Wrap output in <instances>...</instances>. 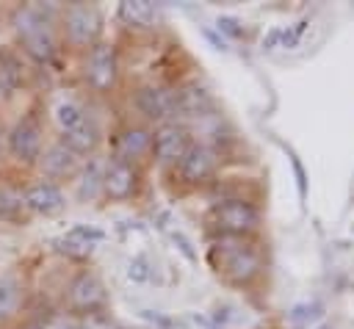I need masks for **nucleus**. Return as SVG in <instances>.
<instances>
[{
	"label": "nucleus",
	"instance_id": "obj_1",
	"mask_svg": "<svg viewBox=\"0 0 354 329\" xmlns=\"http://www.w3.org/2000/svg\"><path fill=\"white\" fill-rule=\"evenodd\" d=\"M207 263L227 279L235 285H249L260 268H263V254L260 249L246 241V238H230L221 235L213 241V246L207 249Z\"/></svg>",
	"mask_w": 354,
	"mask_h": 329
},
{
	"label": "nucleus",
	"instance_id": "obj_2",
	"mask_svg": "<svg viewBox=\"0 0 354 329\" xmlns=\"http://www.w3.org/2000/svg\"><path fill=\"white\" fill-rule=\"evenodd\" d=\"M17 33L28 55H33L36 61H50L55 55V39H53L50 22L39 8L28 6L17 14Z\"/></svg>",
	"mask_w": 354,
	"mask_h": 329
},
{
	"label": "nucleus",
	"instance_id": "obj_3",
	"mask_svg": "<svg viewBox=\"0 0 354 329\" xmlns=\"http://www.w3.org/2000/svg\"><path fill=\"white\" fill-rule=\"evenodd\" d=\"M210 221L216 224V229L221 235L246 238L249 232H254L260 227V213H257L254 205H249L243 199H224V202H216L213 205Z\"/></svg>",
	"mask_w": 354,
	"mask_h": 329
},
{
	"label": "nucleus",
	"instance_id": "obj_4",
	"mask_svg": "<svg viewBox=\"0 0 354 329\" xmlns=\"http://www.w3.org/2000/svg\"><path fill=\"white\" fill-rule=\"evenodd\" d=\"M102 30V17L88 3H75L66 8V33L75 44H97V36Z\"/></svg>",
	"mask_w": 354,
	"mask_h": 329
},
{
	"label": "nucleus",
	"instance_id": "obj_5",
	"mask_svg": "<svg viewBox=\"0 0 354 329\" xmlns=\"http://www.w3.org/2000/svg\"><path fill=\"white\" fill-rule=\"evenodd\" d=\"M188 147H191L188 130L183 124H174V122L160 124L152 135V152L160 163H180L183 155L188 152Z\"/></svg>",
	"mask_w": 354,
	"mask_h": 329
},
{
	"label": "nucleus",
	"instance_id": "obj_6",
	"mask_svg": "<svg viewBox=\"0 0 354 329\" xmlns=\"http://www.w3.org/2000/svg\"><path fill=\"white\" fill-rule=\"evenodd\" d=\"M86 77L97 91H108L116 83V53L111 44L97 41L88 50V61H86Z\"/></svg>",
	"mask_w": 354,
	"mask_h": 329
},
{
	"label": "nucleus",
	"instance_id": "obj_7",
	"mask_svg": "<svg viewBox=\"0 0 354 329\" xmlns=\"http://www.w3.org/2000/svg\"><path fill=\"white\" fill-rule=\"evenodd\" d=\"M8 149L22 163H33L36 158H41V127L36 124V119L25 116L14 124V130L8 133Z\"/></svg>",
	"mask_w": 354,
	"mask_h": 329
},
{
	"label": "nucleus",
	"instance_id": "obj_8",
	"mask_svg": "<svg viewBox=\"0 0 354 329\" xmlns=\"http://www.w3.org/2000/svg\"><path fill=\"white\" fill-rule=\"evenodd\" d=\"M210 111H213V97L205 86L188 83L174 91V116L180 113L188 119H202V116H210Z\"/></svg>",
	"mask_w": 354,
	"mask_h": 329
},
{
	"label": "nucleus",
	"instance_id": "obj_9",
	"mask_svg": "<svg viewBox=\"0 0 354 329\" xmlns=\"http://www.w3.org/2000/svg\"><path fill=\"white\" fill-rule=\"evenodd\" d=\"M136 182H138V174H136V169L127 160L113 158L105 166V171H102V191L111 199H127V196H133Z\"/></svg>",
	"mask_w": 354,
	"mask_h": 329
},
{
	"label": "nucleus",
	"instance_id": "obj_10",
	"mask_svg": "<svg viewBox=\"0 0 354 329\" xmlns=\"http://www.w3.org/2000/svg\"><path fill=\"white\" fill-rule=\"evenodd\" d=\"M64 191L55 185V182H33V185H28L25 188V194H22V205L28 207V210H33V213H39V216H53V213H58L61 207H64Z\"/></svg>",
	"mask_w": 354,
	"mask_h": 329
},
{
	"label": "nucleus",
	"instance_id": "obj_11",
	"mask_svg": "<svg viewBox=\"0 0 354 329\" xmlns=\"http://www.w3.org/2000/svg\"><path fill=\"white\" fill-rule=\"evenodd\" d=\"M136 105L147 119L163 122V119L174 116V91L163 88V86H144L136 94Z\"/></svg>",
	"mask_w": 354,
	"mask_h": 329
},
{
	"label": "nucleus",
	"instance_id": "obj_12",
	"mask_svg": "<svg viewBox=\"0 0 354 329\" xmlns=\"http://www.w3.org/2000/svg\"><path fill=\"white\" fill-rule=\"evenodd\" d=\"M216 171V152L207 144H191L180 160V174L188 182H202Z\"/></svg>",
	"mask_w": 354,
	"mask_h": 329
},
{
	"label": "nucleus",
	"instance_id": "obj_13",
	"mask_svg": "<svg viewBox=\"0 0 354 329\" xmlns=\"http://www.w3.org/2000/svg\"><path fill=\"white\" fill-rule=\"evenodd\" d=\"M69 304L75 310H86V312L102 307L105 304V288H102V282L94 274L75 276V282L69 285Z\"/></svg>",
	"mask_w": 354,
	"mask_h": 329
},
{
	"label": "nucleus",
	"instance_id": "obj_14",
	"mask_svg": "<svg viewBox=\"0 0 354 329\" xmlns=\"http://www.w3.org/2000/svg\"><path fill=\"white\" fill-rule=\"evenodd\" d=\"M102 238H105L102 229L86 227V224H75L64 238H58V252H64L69 257H86V254H91L94 243H100Z\"/></svg>",
	"mask_w": 354,
	"mask_h": 329
},
{
	"label": "nucleus",
	"instance_id": "obj_15",
	"mask_svg": "<svg viewBox=\"0 0 354 329\" xmlns=\"http://www.w3.org/2000/svg\"><path fill=\"white\" fill-rule=\"evenodd\" d=\"M149 149H152V133L144 130V127H127L116 138V155H119V160H127L130 163V160L147 155Z\"/></svg>",
	"mask_w": 354,
	"mask_h": 329
},
{
	"label": "nucleus",
	"instance_id": "obj_16",
	"mask_svg": "<svg viewBox=\"0 0 354 329\" xmlns=\"http://www.w3.org/2000/svg\"><path fill=\"white\" fill-rule=\"evenodd\" d=\"M77 169V155L66 147V144H53L44 155H41V171L47 177H66Z\"/></svg>",
	"mask_w": 354,
	"mask_h": 329
},
{
	"label": "nucleus",
	"instance_id": "obj_17",
	"mask_svg": "<svg viewBox=\"0 0 354 329\" xmlns=\"http://www.w3.org/2000/svg\"><path fill=\"white\" fill-rule=\"evenodd\" d=\"M97 141H100V130H97V124H94L88 116H86L75 130H69V133L61 135V144H66L75 155L91 152V149L97 147Z\"/></svg>",
	"mask_w": 354,
	"mask_h": 329
},
{
	"label": "nucleus",
	"instance_id": "obj_18",
	"mask_svg": "<svg viewBox=\"0 0 354 329\" xmlns=\"http://www.w3.org/2000/svg\"><path fill=\"white\" fill-rule=\"evenodd\" d=\"M119 19L127 22V25L147 28L155 19V11L147 0H124V3H119Z\"/></svg>",
	"mask_w": 354,
	"mask_h": 329
},
{
	"label": "nucleus",
	"instance_id": "obj_19",
	"mask_svg": "<svg viewBox=\"0 0 354 329\" xmlns=\"http://www.w3.org/2000/svg\"><path fill=\"white\" fill-rule=\"evenodd\" d=\"M53 116H55V124L61 127V133H69V130H75V127L86 119V111H83L75 100H61V102L55 105Z\"/></svg>",
	"mask_w": 354,
	"mask_h": 329
},
{
	"label": "nucleus",
	"instance_id": "obj_20",
	"mask_svg": "<svg viewBox=\"0 0 354 329\" xmlns=\"http://www.w3.org/2000/svg\"><path fill=\"white\" fill-rule=\"evenodd\" d=\"M19 307V285L11 276L0 279V318H11Z\"/></svg>",
	"mask_w": 354,
	"mask_h": 329
},
{
	"label": "nucleus",
	"instance_id": "obj_21",
	"mask_svg": "<svg viewBox=\"0 0 354 329\" xmlns=\"http://www.w3.org/2000/svg\"><path fill=\"white\" fill-rule=\"evenodd\" d=\"M0 77L8 83V88H14L19 80H22V72H19V64L11 53H3L0 55Z\"/></svg>",
	"mask_w": 354,
	"mask_h": 329
},
{
	"label": "nucleus",
	"instance_id": "obj_22",
	"mask_svg": "<svg viewBox=\"0 0 354 329\" xmlns=\"http://www.w3.org/2000/svg\"><path fill=\"white\" fill-rule=\"evenodd\" d=\"M304 30H307V19H299L296 25L285 28V30H282V36H279V47H296Z\"/></svg>",
	"mask_w": 354,
	"mask_h": 329
},
{
	"label": "nucleus",
	"instance_id": "obj_23",
	"mask_svg": "<svg viewBox=\"0 0 354 329\" xmlns=\"http://www.w3.org/2000/svg\"><path fill=\"white\" fill-rule=\"evenodd\" d=\"M19 207H25V205H22V196H14V194H8V191H0V216H3V218H11Z\"/></svg>",
	"mask_w": 354,
	"mask_h": 329
},
{
	"label": "nucleus",
	"instance_id": "obj_24",
	"mask_svg": "<svg viewBox=\"0 0 354 329\" xmlns=\"http://www.w3.org/2000/svg\"><path fill=\"white\" fill-rule=\"evenodd\" d=\"M127 276L133 282H147L149 279V263L144 257H133L130 260V268H127Z\"/></svg>",
	"mask_w": 354,
	"mask_h": 329
},
{
	"label": "nucleus",
	"instance_id": "obj_25",
	"mask_svg": "<svg viewBox=\"0 0 354 329\" xmlns=\"http://www.w3.org/2000/svg\"><path fill=\"white\" fill-rule=\"evenodd\" d=\"M216 25H218V30H227L230 36H241V33H243V28H238V22L230 19V17H221Z\"/></svg>",
	"mask_w": 354,
	"mask_h": 329
},
{
	"label": "nucleus",
	"instance_id": "obj_26",
	"mask_svg": "<svg viewBox=\"0 0 354 329\" xmlns=\"http://www.w3.org/2000/svg\"><path fill=\"white\" fill-rule=\"evenodd\" d=\"M174 241L180 243V249H183V254H185L188 260H196V254H194V249H191V243H188V238H185V235H180V232H174Z\"/></svg>",
	"mask_w": 354,
	"mask_h": 329
},
{
	"label": "nucleus",
	"instance_id": "obj_27",
	"mask_svg": "<svg viewBox=\"0 0 354 329\" xmlns=\"http://www.w3.org/2000/svg\"><path fill=\"white\" fill-rule=\"evenodd\" d=\"M55 329H75V326H69V323H58Z\"/></svg>",
	"mask_w": 354,
	"mask_h": 329
},
{
	"label": "nucleus",
	"instance_id": "obj_28",
	"mask_svg": "<svg viewBox=\"0 0 354 329\" xmlns=\"http://www.w3.org/2000/svg\"><path fill=\"white\" fill-rule=\"evenodd\" d=\"M321 329H329V326H321Z\"/></svg>",
	"mask_w": 354,
	"mask_h": 329
}]
</instances>
